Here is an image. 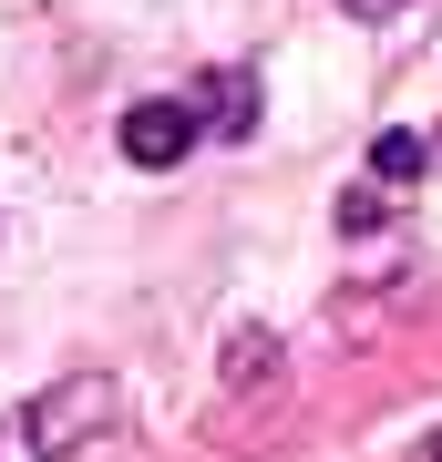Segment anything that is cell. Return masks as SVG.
<instances>
[{
  "mask_svg": "<svg viewBox=\"0 0 442 462\" xmlns=\"http://www.w3.org/2000/svg\"><path fill=\"white\" fill-rule=\"evenodd\" d=\"M114 421V380H62V391H42L32 411H11L0 421V462H52V452H72V442H93V431Z\"/></svg>",
  "mask_w": 442,
  "mask_h": 462,
  "instance_id": "obj_1",
  "label": "cell"
},
{
  "mask_svg": "<svg viewBox=\"0 0 442 462\" xmlns=\"http://www.w3.org/2000/svg\"><path fill=\"white\" fill-rule=\"evenodd\" d=\"M124 154H134V165H185V154H196V103H185V93L134 103V114H124Z\"/></svg>",
  "mask_w": 442,
  "mask_h": 462,
  "instance_id": "obj_2",
  "label": "cell"
},
{
  "mask_svg": "<svg viewBox=\"0 0 442 462\" xmlns=\"http://www.w3.org/2000/svg\"><path fill=\"white\" fill-rule=\"evenodd\" d=\"M206 103H216V134H258V83L247 72H216Z\"/></svg>",
  "mask_w": 442,
  "mask_h": 462,
  "instance_id": "obj_3",
  "label": "cell"
},
{
  "mask_svg": "<svg viewBox=\"0 0 442 462\" xmlns=\"http://www.w3.org/2000/svg\"><path fill=\"white\" fill-rule=\"evenodd\" d=\"M422 165H432V144H422V134H401V124L371 144V175H422Z\"/></svg>",
  "mask_w": 442,
  "mask_h": 462,
  "instance_id": "obj_4",
  "label": "cell"
},
{
  "mask_svg": "<svg viewBox=\"0 0 442 462\" xmlns=\"http://www.w3.org/2000/svg\"><path fill=\"white\" fill-rule=\"evenodd\" d=\"M268 370H278V339H268V329L227 349V380H268Z\"/></svg>",
  "mask_w": 442,
  "mask_h": 462,
  "instance_id": "obj_5",
  "label": "cell"
},
{
  "mask_svg": "<svg viewBox=\"0 0 442 462\" xmlns=\"http://www.w3.org/2000/svg\"><path fill=\"white\" fill-rule=\"evenodd\" d=\"M340 226H350V236L381 226V196H371V185H350V196H340Z\"/></svg>",
  "mask_w": 442,
  "mask_h": 462,
  "instance_id": "obj_6",
  "label": "cell"
},
{
  "mask_svg": "<svg viewBox=\"0 0 442 462\" xmlns=\"http://www.w3.org/2000/svg\"><path fill=\"white\" fill-rule=\"evenodd\" d=\"M350 11H371V21H381V11H401V0H350Z\"/></svg>",
  "mask_w": 442,
  "mask_h": 462,
  "instance_id": "obj_7",
  "label": "cell"
},
{
  "mask_svg": "<svg viewBox=\"0 0 442 462\" xmlns=\"http://www.w3.org/2000/svg\"><path fill=\"white\" fill-rule=\"evenodd\" d=\"M432 462H442V442H432Z\"/></svg>",
  "mask_w": 442,
  "mask_h": 462,
  "instance_id": "obj_8",
  "label": "cell"
}]
</instances>
